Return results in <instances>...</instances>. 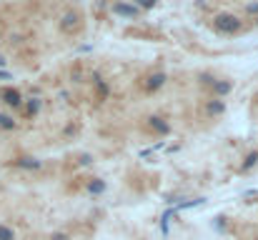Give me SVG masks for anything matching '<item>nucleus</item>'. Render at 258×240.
Returning a JSON list of instances; mask_svg holds the SVG:
<instances>
[{"label":"nucleus","instance_id":"1","mask_svg":"<svg viewBox=\"0 0 258 240\" xmlns=\"http://www.w3.org/2000/svg\"><path fill=\"white\" fill-rule=\"evenodd\" d=\"M213 28H216L218 33L231 35V33H238V30H241V20L235 18V15L221 13V15H216V18H213Z\"/></svg>","mask_w":258,"mask_h":240},{"label":"nucleus","instance_id":"2","mask_svg":"<svg viewBox=\"0 0 258 240\" xmlns=\"http://www.w3.org/2000/svg\"><path fill=\"white\" fill-rule=\"evenodd\" d=\"M0 100H3L8 108H23V93H20L18 88H3L0 90Z\"/></svg>","mask_w":258,"mask_h":240},{"label":"nucleus","instance_id":"3","mask_svg":"<svg viewBox=\"0 0 258 240\" xmlns=\"http://www.w3.org/2000/svg\"><path fill=\"white\" fill-rule=\"evenodd\" d=\"M116 15H120V18H136L138 15V8L136 5H128V3H113V8H111Z\"/></svg>","mask_w":258,"mask_h":240},{"label":"nucleus","instance_id":"4","mask_svg":"<svg viewBox=\"0 0 258 240\" xmlns=\"http://www.w3.org/2000/svg\"><path fill=\"white\" fill-rule=\"evenodd\" d=\"M165 80H168L165 73H156V75H150V78H148L145 88H148V90H158V88H163V85H165Z\"/></svg>","mask_w":258,"mask_h":240},{"label":"nucleus","instance_id":"5","mask_svg":"<svg viewBox=\"0 0 258 240\" xmlns=\"http://www.w3.org/2000/svg\"><path fill=\"white\" fill-rule=\"evenodd\" d=\"M148 123H150V128L153 130H158L161 135H168L170 133V125L163 120V118H158V115H153V118H148Z\"/></svg>","mask_w":258,"mask_h":240},{"label":"nucleus","instance_id":"6","mask_svg":"<svg viewBox=\"0 0 258 240\" xmlns=\"http://www.w3.org/2000/svg\"><path fill=\"white\" fill-rule=\"evenodd\" d=\"M211 85H213V93L221 95V98H223V95H228V93L233 90V83H228V80H213Z\"/></svg>","mask_w":258,"mask_h":240},{"label":"nucleus","instance_id":"7","mask_svg":"<svg viewBox=\"0 0 258 240\" xmlns=\"http://www.w3.org/2000/svg\"><path fill=\"white\" fill-rule=\"evenodd\" d=\"M13 165H15V168H23V170H38L43 163H40L38 158H20V160H15Z\"/></svg>","mask_w":258,"mask_h":240},{"label":"nucleus","instance_id":"8","mask_svg":"<svg viewBox=\"0 0 258 240\" xmlns=\"http://www.w3.org/2000/svg\"><path fill=\"white\" fill-rule=\"evenodd\" d=\"M40 108H43V100H40V98H30V100H28V105H25L28 118H35V115L40 113Z\"/></svg>","mask_w":258,"mask_h":240},{"label":"nucleus","instance_id":"9","mask_svg":"<svg viewBox=\"0 0 258 240\" xmlns=\"http://www.w3.org/2000/svg\"><path fill=\"white\" fill-rule=\"evenodd\" d=\"M105 188H108V185H105V180H100V178H93V180L88 183V190H91L93 195H103Z\"/></svg>","mask_w":258,"mask_h":240},{"label":"nucleus","instance_id":"10","mask_svg":"<svg viewBox=\"0 0 258 240\" xmlns=\"http://www.w3.org/2000/svg\"><path fill=\"white\" fill-rule=\"evenodd\" d=\"M63 30H73V28H78V15L75 13H66V18H63V25H60Z\"/></svg>","mask_w":258,"mask_h":240},{"label":"nucleus","instance_id":"11","mask_svg":"<svg viewBox=\"0 0 258 240\" xmlns=\"http://www.w3.org/2000/svg\"><path fill=\"white\" fill-rule=\"evenodd\" d=\"M208 113H211V115L226 113V103H223V100H211V103H208Z\"/></svg>","mask_w":258,"mask_h":240},{"label":"nucleus","instance_id":"12","mask_svg":"<svg viewBox=\"0 0 258 240\" xmlns=\"http://www.w3.org/2000/svg\"><path fill=\"white\" fill-rule=\"evenodd\" d=\"M15 120H13V115H8V113H0V128L3 130H15Z\"/></svg>","mask_w":258,"mask_h":240},{"label":"nucleus","instance_id":"13","mask_svg":"<svg viewBox=\"0 0 258 240\" xmlns=\"http://www.w3.org/2000/svg\"><path fill=\"white\" fill-rule=\"evenodd\" d=\"M0 240H15V230L8 225H0Z\"/></svg>","mask_w":258,"mask_h":240},{"label":"nucleus","instance_id":"14","mask_svg":"<svg viewBox=\"0 0 258 240\" xmlns=\"http://www.w3.org/2000/svg\"><path fill=\"white\" fill-rule=\"evenodd\" d=\"M256 163H258V153H251V155L246 158V163H243V170H251Z\"/></svg>","mask_w":258,"mask_h":240},{"label":"nucleus","instance_id":"15","mask_svg":"<svg viewBox=\"0 0 258 240\" xmlns=\"http://www.w3.org/2000/svg\"><path fill=\"white\" fill-rule=\"evenodd\" d=\"M156 3H158V0H136V8H138V10H141V8L148 10V8H153Z\"/></svg>","mask_w":258,"mask_h":240},{"label":"nucleus","instance_id":"16","mask_svg":"<svg viewBox=\"0 0 258 240\" xmlns=\"http://www.w3.org/2000/svg\"><path fill=\"white\" fill-rule=\"evenodd\" d=\"M248 13L258 18V3H251V5H248Z\"/></svg>","mask_w":258,"mask_h":240},{"label":"nucleus","instance_id":"17","mask_svg":"<svg viewBox=\"0 0 258 240\" xmlns=\"http://www.w3.org/2000/svg\"><path fill=\"white\" fill-rule=\"evenodd\" d=\"M0 80H10V75H8L5 70H0Z\"/></svg>","mask_w":258,"mask_h":240},{"label":"nucleus","instance_id":"18","mask_svg":"<svg viewBox=\"0 0 258 240\" xmlns=\"http://www.w3.org/2000/svg\"><path fill=\"white\" fill-rule=\"evenodd\" d=\"M5 63H8V60H5L3 55H0V68H5Z\"/></svg>","mask_w":258,"mask_h":240}]
</instances>
